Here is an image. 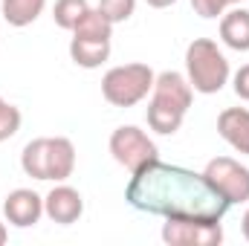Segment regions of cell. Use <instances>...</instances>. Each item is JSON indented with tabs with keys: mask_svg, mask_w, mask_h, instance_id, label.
I'll use <instances>...</instances> for the list:
<instances>
[{
	"mask_svg": "<svg viewBox=\"0 0 249 246\" xmlns=\"http://www.w3.org/2000/svg\"><path fill=\"white\" fill-rule=\"evenodd\" d=\"M124 200L130 209L142 214H157L162 220H223V214L229 211V200L203 177V171L197 174L162 159H154L130 174Z\"/></svg>",
	"mask_w": 249,
	"mask_h": 246,
	"instance_id": "1",
	"label": "cell"
},
{
	"mask_svg": "<svg viewBox=\"0 0 249 246\" xmlns=\"http://www.w3.org/2000/svg\"><path fill=\"white\" fill-rule=\"evenodd\" d=\"M191 102H194V90L183 72H177V70L160 72L154 81V90H151L148 113H145L148 127L162 133V136H174L186 119Z\"/></svg>",
	"mask_w": 249,
	"mask_h": 246,
	"instance_id": "2",
	"label": "cell"
},
{
	"mask_svg": "<svg viewBox=\"0 0 249 246\" xmlns=\"http://www.w3.org/2000/svg\"><path fill=\"white\" fill-rule=\"evenodd\" d=\"M20 168L26 177L44 183H64L75 171V145L67 136H38L26 142L20 154Z\"/></svg>",
	"mask_w": 249,
	"mask_h": 246,
	"instance_id": "3",
	"label": "cell"
},
{
	"mask_svg": "<svg viewBox=\"0 0 249 246\" xmlns=\"http://www.w3.org/2000/svg\"><path fill=\"white\" fill-rule=\"evenodd\" d=\"M186 78L194 93H220L229 81V61L212 38H194L186 50Z\"/></svg>",
	"mask_w": 249,
	"mask_h": 246,
	"instance_id": "4",
	"label": "cell"
},
{
	"mask_svg": "<svg viewBox=\"0 0 249 246\" xmlns=\"http://www.w3.org/2000/svg\"><path fill=\"white\" fill-rule=\"evenodd\" d=\"M154 81H157V72L148 64L110 67L102 78V96L113 107H133L142 99H148V93L154 90Z\"/></svg>",
	"mask_w": 249,
	"mask_h": 246,
	"instance_id": "5",
	"label": "cell"
},
{
	"mask_svg": "<svg viewBox=\"0 0 249 246\" xmlns=\"http://www.w3.org/2000/svg\"><path fill=\"white\" fill-rule=\"evenodd\" d=\"M110 154H113V159L127 168L130 174L133 171H139V168H145L148 162H154V159H160V151H157V142L145 133V130H139L136 124H122V127H116L113 133H110Z\"/></svg>",
	"mask_w": 249,
	"mask_h": 246,
	"instance_id": "6",
	"label": "cell"
},
{
	"mask_svg": "<svg viewBox=\"0 0 249 246\" xmlns=\"http://www.w3.org/2000/svg\"><path fill=\"white\" fill-rule=\"evenodd\" d=\"M203 177L229 200V206L249 200V168L241 165L238 159H232V157L209 159L206 168H203Z\"/></svg>",
	"mask_w": 249,
	"mask_h": 246,
	"instance_id": "7",
	"label": "cell"
},
{
	"mask_svg": "<svg viewBox=\"0 0 249 246\" xmlns=\"http://www.w3.org/2000/svg\"><path fill=\"white\" fill-rule=\"evenodd\" d=\"M162 241L168 246H220L223 244V226H220V220L168 217L162 223Z\"/></svg>",
	"mask_w": 249,
	"mask_h": 246,
	"instance_id": "8",
	"label": "cell"
},
{
	"mask_svg": "<svg viewBox=\"0 0 249 246\" xmlns=\"http://www.w3.org/2000/svg\"><path fill=\"white\" fill-rule=\"evenodd\" d=\"M44 214L58 223V226H70L84 214V197L72 188V185L58 183L47 197H44Z\"/></svg>",
	"mask_w": 249,
	"mask_h": 246,
	"instance_id": "9",
	"label": "cell"
},
{
	"mask_svg": "<svg viewBox=\"0 0 249 246\" xmlns=\"http://www.w3.org/2000/svg\"><path fill=\"white\" fill-rule=\"evenodd\" d=\"M3 214H6V220H9L12 226L29 229V226H35V223L41 220V214H44V197L35 194L32 188H15V191L6 197V203H3Z\"/></svg>",
	"mask_w": 249,
	"mask_h": 246,
	"instance_id": "10",
	"label": "cell"
},
{
	"mask_svg": "<svg viewBox=\"0 0 249 246\" xmlns=\"http://www.w3.org/2000/svg\"><path fill=\"white\" fill-rule=\"evenodd\" d=\"M217 133L238 154L249 157V110L247 107H226L217 116Z\"/></svg>",
	"mask_w": 249,
	"mask_h": 246,
	"instance_id": "11",
	"label": "cell"
},
{
	"mask_svg": "<svg viewBox=\"0 0 249 246\" xmlns=\"http://www.w3.org/2000/svg\"><path fill=\"white\" fill-rule=\"evenodd\" d=\"M220 41L235 53H249V9H232L220 15Z\"/></svg>",
	"mask_w": 249,
	"mask_h": 246,
	"instance_id": "12",
	"label": "cell"
},
{
	"mask_svg": "<svg viewBox=\"0 0 249 246\" xmlns=\"http://www.w3.org/2000/svg\"><path fill=\"white\" fill-rule=\"evenodd\" d=\"M70 58L84 67V70H96L110 58V41H90V38H72L70 41Z\"/></svg>",
	"mask_w": 249,
	"mask_h": 246,
	"instance_id": "13",
	"label": "cell"
},
{
	"mask_svg": "<svg viewBox=\"0 0 249 246\" xmlns=\"http://www.w3.org/2000/svg\"><path fill=\"white\" fill-rule=\"evenodd\" d=\"M0 9H3V20L9 26L23 29L41 18V12L47 9V0H3Z\"/></svg>",
	"mask_w": 249,
	"mask_h": 246,
	"instance_id": "14",
	"label": "cell"
},
{
	"mask_svg": "<svg viewBox=\"0 0 249 246\" xmlns=\"http://www.w3.org/2000/svg\"><path fill=\"white\" fill-rule=\"evenodd\" d=\"M72 38H90V41H110L113 38V23L99 12V9H87V15L75 23Z\"/></svg>",
	"mask_w": 249,
	"mask_h": 246,
	"instance_id": "15",
	"label": "cell"
},
{
	"mask_svg": "<svg viewBox=\"0 0 249 246\" xmlns=\"http://www.w3.org/2000/svg\"><path fill=\"white\" fill-rule=\"evenodd\" d=\"M87 9H90L87 0H55V6H53V20H55V26L72 32L75 23L87 15Z\"/></svg>",
	"mask_w": 249,
	"mask_h": 246,
	"instance_id": "16",
	"label": "cell"
},
{
	"mask_svg": "<svg viewBox=\"0 0 249 246\" xmlns=\"http://www.w3.org/2000/svg\"><path fill=\"white\" fill-rule=\"evenodd\" d=\"M96 9L116 26V23H124V20L136 12V0H99Z\"/></svg>",
	"mask_w": 249,
	"mask_h": 246,
	"instance_id": "17",
	"label": "cell"
},
{
	"mask_svg": "<svg viewBox=\"0 0 249 246\" xmlns=\"http://www.w3.org/2000/svg\"><path fill=\"white\" fill-rule=\"evenodd\" d=\"M20 122H23L20 110H18L15 105H9V102L0 96V142L12 139V136L20 130Z\"/></svg>",
	"mask_w": 249,
	"mask_h": 246,
	"instance_id": "18",
	"label": "cell"
},
{
	"mask_svg": "<svg viewBox=\"0 0 249 246\" xmlns=\"http://www.w3.org/2000/svg\"><path fill=\"white\" fill-rule=\"evenodd\" d=\"M191 6H194V12H197L200 18H206V20L220 18V15H223V9H226V3H223V0H191Z\"/></svg>",
	"mask_w": 249,
	"mask_h": 246,
	"instance_id": "19",
	"label": "cell"
},
{
	"mask_svg": "<svg viewBox=\"0 0 249 246\" xmlns=\"http://www.w3.org/2000/svg\"><path fill=\"white\" fill-rule=\"evenodd\" d=\"M235 93H238V99L249 102V64H244L235 72Z\"/></svg>",
	"mask_w": 249,
	"mask_h": 246,
	"instance_id": "20",
	"label": "cell"
},
{
	"mask_svg": "<svg viewBox=\"0 0 249 246\" xmlns=\"http://www.w3.org/2000/svg\"><path fill=\"white\" fill-rule=\"evenodd\" d=\"M151 9H168V6H174L177 0H145Z\"/></svg>",
	"mask_w": 249,
	"mask_h": 246,
	"instance_id": "21",
	"label": "cell"
},
{
	"mask_svg": "<svg viewBox=\"0 0 249 246\" xmlns=\"http://www.w3.org/2000/svg\"><path fill=\"white\" fill-rule=\"evenodd\" d=\"M241 229H244V238L249 241V209H247V214H244V220H241Z\"/></svg>",
	"mask_w": 249,
	"mask_h": 246,
	"instance_id": "22",
	"label": "cell"
},
{
	"mask_svg": "<svg viewBox=\"0 0 249 246\" xmlns=\"http://www.w3.org/2000/svg\"><path fill=\"white\" fill-rule=\"evenodd\" d=\"M6 238H9V232H6V226H3V223H0V246L6 244Z\"/></svg>",
	"mask_w": 249,
	"mask_h": 246,
	"instance_id": "23",
	"label": "cell"
},
{
	"mask_svg": "<svg viewBox=\"0 0 249 246\" xmlns=\"http://www.w3.org/2000/svg\"><path fill=\"white\" fill-rule=\"evenodd\" d=\"M223 3H226V6H235V3H241V0H223Z\"/></svg>",
	"mask_w": 249,
	"mask_h": 246,
	"instance_id": "24",
	"label": "cell"
}]
</instances>
